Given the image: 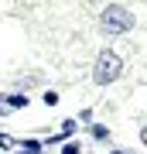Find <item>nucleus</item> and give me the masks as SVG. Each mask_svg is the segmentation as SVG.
Instances as JSON below:
<instances>
[{"label":"nucleus","instance_id":"nucleus-1","mask_svg":"<svg viewBox=\"0 0 147 154\" xmlns=\"http://www.w3.org/2000/svg\"><path fill=\"white\" fill-rule=\"evenodd\" d=\"M120 72H123V62H120V55H116V51H99V58H96V65H93L96 86L116 82V79H120Z\"/></svg>","mask_w":147,"mask_h":154},{"label":"nucleus","instance_id":"nucleus-8","mask_svg":"<svg viewBox=\"0 0 147 154\" xmlns=\"http://www.w3.org/2000/svg\"><path fill=\"white\" fill-rule=\"evenodd\" d=\"M140 137H144V144H147V123H144V130H140Z\"/></svg>","mask_w":147,"mask_h":154},{"label":"nucleus","instance_id":"nucleus-9","mask_svg":"<svg viewBox=\"0 0 147 154\" xmlns=\"http://www.w3.org/2000/svg\"><path fill=\"white\" fill-rule=\"evenodd\" d=\"M0 113H11V110H7V103H0Z\"/></svg>","mask_w":147,"mask_h":154},{"label":"nucleus","instance_id":"nucleus-3","mask_svg":"<svg viewBox=\"0 0 147 154\" xmlns=\"http://www.w3.org/2000/svg\"><path fill=\"white\" fill-rule=\"evenodd\" d=\"M4 103H7V110H21V106H27V96H21V93H14V96H7Z\"/></svg>","mask_w":147,"mask_h":154},{"label":"nucleus","instance_id":"nucleus-6","mask_svg":"<svg viewBox=\"0 0 147 154\" xmlns=\"http://www.w3.org/2000/svg\"><path fill=\"white\" fill-rule=\"evenodd\" d=\"M93 137L96 140H106V127H93Z\"/></svg>","mask_w":147,"mask_h":154},{"label":"nucleus","instance_id":"nucleus-10","mask_svg":"<svg viewBox=\"0 0 147 154\" xmlns=\"http://www.w3.org/2000/svg\"><path fill=\"white\" fill-rule=\"evenodd\" d=\"M113 154H127V151H113Z\"/></svg>","mask_w":147,"mask_h":154},{"label":"nucleus","instance_id":"nucleus-2","mask_svg":"<svg viewBox=\"0 0 147 154\" xmlns=\"http://www.w3.org/2000/svg\"><path fill=\"white\" fill-rule=\"evenodd\" d=\"M99 24H103V31H109V34H123V31L133 28V14L127 11V7H120V4H109V7H103Z\"/></svg>","mask_w":147,"mask_h":154},{"label":"nucleus","instance_id":"nucleus-4","mask_svg":"<svg viewBox=\"0 0 147 154\" xmlns=\"http://www.w3.org/2000/svg\"><path fill=\"white\" fill-rule=\"evenodd\" d=\"M21 154H41V144L38 140H24L21 144Z\"/></svg>","mask_w":147,"mask_h":154},{"label":"nucleus","instance_id":"nucleus-7","mask_svg":"<svg viewBox=\"0 0 147 154\" xmlns=\"http://www.w3.org/2000/svg\"><path fill=\"white\" fill-rule=\"evenodd\" d=\"M82 147H79V144H65V151H62V154H79Z\"/></svg>","mask_w":147,"mask_h":154},{"label":"nucleus","instance_id":"nucleus-5","mask_svg":"<svg viewBox=\"0 0 147 154\" xmlns=\"http://www.w3.org/2000/svg\"><path fill=\"white\" fill-rule=\"evenodd\" d=\"M72 130H75V120H65V123H62V134H58V137H69Z\"/></svg>","mask_w":147,"mask_h":154}]
</instances>
